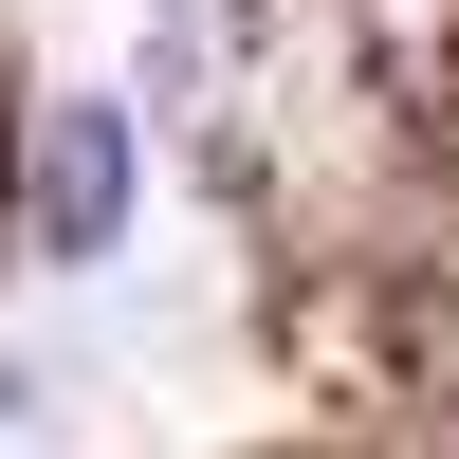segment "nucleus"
Wrapping results in <instances>:
<instances>
[{
	"label": "nucleus",
	"instance_id": "f257e3e1",
	"mask_svg": "<svg viewBox=\"0 0 459 459\" xmlns=\"http://www.w3.org/2000/svg\"><path fill=\"white\" fill-rule=\"evenodd\" d=\"M110 221H129V129H110V110H56V129H37V239L92 257Z\"/></svg>",
	"mask_w": 459,
	"mask_h": 459
},
{
	"label": "nucleus",
	"instance_id": "f03ea898",
	"mask_svg": "<svg viewBox=\"0 0 459 459\" xmlns=\"http://www.w3.org/2000/svg\"><path fill=\"white\" fill-rule=\"evenodd\" d=\"M0 423H19V368H0Z\"/></svg>",
	"mask_w": 459,
	"mask_h": 459
}]
</instances>
